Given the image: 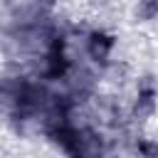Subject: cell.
<instances>
[{
    "instance_id": "obj_2",
    "label": "cell",
    "mask_w": 158,
    "mask_h": 158,
    "mask_svg": "<svg viewBox=\"0 0 158 158\" xmlns=\"http://www.w3.org/2000/svg\"><path fill=\"white\" fill-rule=\"evenodd\" d=\"M151 109H153V91L146 89L141 94V99L136 101V114H143V111H151Z\"/></svg>"
},
{
    "instance_id": "obj_1",
    "label": "cell",
    "mask_w": 158,
    "mask_h": 158,
    "mask_svg": "<svg viewBox=\"0 0 158 158\" xmlns=\"http://www.w3.org/2000/svg\"><path fill=\"white\" fill-rule=\"evenodd\" d=\"M111 47H114V40L106 37V35H101V32H94L91 40H89V52H91V57L96 62H106Z\"/></svg>"
},
{
    "instance_id": "obj_3",
    "label": "cell",
    "mask_w": 158,
    "mask_h": 158,
    "mask_svg": "<svg viewBox=\"0 0 158 158\" xmlns=\"http://www.w3.org/2000/svg\"><path fill=\"white\" fill-rule=\"evenodd\" d=\"M153 12H158V0H151V2H146V5L141 7V15H143V17H151Z\"/></svg>"
}]
</instances>
